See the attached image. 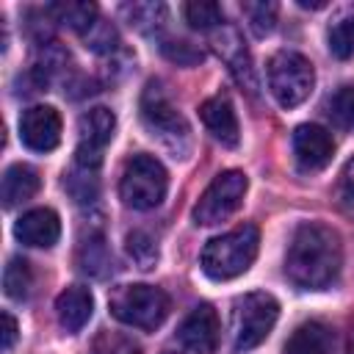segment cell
Instances as JSON below:
<instances>
[{"mask_svg":"<svg viewBox=\"0 0 354 354\" xmlns=\"http://www.w3.org/2000/svg\"><path fill=\"white\" fill-rule=\"evenodd\" d=\"M64 188L72 194L75 202L80 205H91L100 194V183H97V171L94 169H83L75 163V169L64 177Z\"/></svg>","mask_w":354,"mask_h":354,"instance_id":"obj_23","label":"cell"},{"mask_svg":"<svg viewBox=\"0 0 354 354\" xmlns=\"http://www.w3.org/2000/svg\"><path fill=\"white\" fill-rule=\"evenodd\" d=\"M116 130V116L108 108H91L80 116L77 122V152H75V163L83 169H100L102 163V152L111 144Z\"/></svg>","mask_w":354,"mask_h":354,"instance_id":"obj_9","label":"cell"},{"mask_svg":"<svg viewBox=\"0 0 354 354\" xmlns=\"http://www.w3.org/2000/svg\"><path fill=\"white\" fill-rule=\"evenodd\" d=\"M326 39H329V50L335 58H354V11L332 22Z\"/></svg>","mask_w":354,"mask_h":354,"instance_id":"obj_25","label":"cell"},{"mask_svg":"<svg viewBox=\"0 0 354 354\" xmlns=\"http://www.w3.org/2000/svg\"><path fill=\"white\" fill-rule=\"evenodd\" d=\"M14 235H17L25 246L50 249V246L61 238L58 213L50 210V207H33V210H28V213L19 216V221L14 224Z\"/></svg>","mask_w":354,"mask_h":354,"instance_id":"obj_13","label":"cell"},{"mask_svg":"<svg viewBox=\"0 0 354 354\" xmlns=\"http://www.w3.org/2000/svg\"><path fill=\"white\" fill-rule=\"evenodd\" d=\"M30 288H33V271L28 266V260L22 257H11L6 271H3V290L8 299H28L30 296Z\"/></svg>","mask_w":354,"mask_h":354,"instance_id":"obj_22","label":"cell"},{"mask_svg":"<svg viewBox=\"0 0 354 354\" xmlns=\"http://www.w3.org/2000/svg\"><path fill=\"white\" fill-rule=\"evenodd\" d=\"M94 354H141L138 346L119 335H102L94 346Z\"/></svg>","mask_w":354,"mask_h":354,"instance_id":"obj_32","label":"cell"},{"mask_svg":"<svg viewBox=\"0 0 354 354\" xmlns=\"http://www.w3.org/2000/svg\"><path fill=\"white\" fill-rule=\"evenodd\" d=\"M124 14L130 17V25L141 30H152L166 22V8L160 3H133L124 8Z\"/></svg>","mask_w":354,"mask_h":354,"instance_id":"obj_27","label":"cell"},{"mask_svg":"<svg viewBox=\"0 0 354 354\" xmlns=\"http://www.w3.org/2000/svg\"><path fill=\"white\" fill-rule=\"evenodd\" d=\"M163 354H177V351H163Z\"/></svg>","mask_w":354,"mask_h":354,"instance_id":"obj_35","label":"cell"},{"mask_svg":"<svg viewBox=\"0 0 354 354\" xmlns=\"http://www.w3.org/2000/svg\"><path fill=\"white\" fill-rule=\"evenodd\" d=\"M329 351H332V329L324 321L299 324L285 343V354H329Z\"/></svg>","mask_w":354,"mask_h":354,"instance_id":"obj_16","label":"cell"},{"mask_svg":"<svg viewBox=\"0 0 354 354\" xmlns=\"http://www.w3.org/2000/svg\"><path fill=\"white\" fill-rule=\"evenodd\" d=\"M39 191V174L28 163H14L3 174V205L14 207Z\"/></svg>","mask_w":354,"mask_h":354,"instance_id":"obj_18","label":"cell"},{"mask_svg":"<svg viewBox=\"0 0 354 354\" xmlns=\"http://www.w3.org/2000/svg\"><path fill=\"white\" fill-rule=\"evenodd\" d=\"M17 321H14V315L11 313H3V348L8 351L11 346H14V340H17Z\"/></svg>","mask_w":354,"mask_h":354,"instance_id":"obj_33","label":"cell"},{"mask_svg":"<svg viewBox=\"0 0 354 354\" xmlns=\"http://www.w3.org/2000/svg\"><path fill=\"white\" fill-rule=\"evenodd\" d=\"M124 249L127 254L133 257V263L138 268H152L158 263V243L152 241V235H147L144 230H133L127 238H124Z\"/></svg>","mask_w":354,"mask_h":354,"instance_id":"obj_26","label":"cell"},{"mask_svg":"<svg viewBox=\"0 0 354 354\" xmlns=\"http://www.w3.org/2000/svg\"><path fill=\"white\" fill-rule=\"evenodd\" d=\"M246 185H249V180L238 169L216 174L213 183L199 196V202L194 205V221L196 224H218V221H224L243 202Z\"/></svg>","mask_w":354,"mask_h":354,"instance_id":"obj_8","label":"cell"},{"mask_svg":"<svg viewBox=\"0 0 354 354\" xmlns=\"http://www.w3.org/2000/svg\"><path fill=\"white\" fill-rule=\"evenodd\" d=\"M94 313V299H91V290L83 288V285H69L66 290L58 293L55 299V315H58V324L64 326V332L75 335L80 332L88 318Z\"/></svg>","mask_w":354,"mask_h":354,"instance_id":"obj_14","label":"cell"},{"mask_svg":"<svg viewBox=\"0 0 354 354\" xmlns=\"http://www.w3.org/2000/svg\"><path fill=\"white\" fill-rule=\"evenodd\" d=\"M337 202L343 207L346 216L354 218V158L343 166L340 171V183H337Z\"/></svg>","mask_w":354,"mask_h":354,"instance_id":"obj_31","label":"cell"},{"mask_svg":"<svg viewBox=\"0 0 354 354\" xmlns=\"http://www.w3.org/2000/svg\"><path fill=\"white\" fill-rule=\"evenodd\" d=\"M216 50H218V55H224V61L230 64V69H232V75L238 77V83L246 86L249 91H254L257 83H254V75H252L249 53L243 50L241 39H238V33H235L232 28H224V33L216 36Z\"/></svg>","mask_w":354,"mask_h":354,"instance_id":"obj_17","label":"cell"},{"mask_svg":"<svg viewBox=\"0 0 354 354\" xmlns=\"http://www.w3.org/2000/svg\"><path fill=\"white\" fill-rule=\"evenodd\" d=\"M343 266L340 238L332 227L304 221L296 227L285 252V277L301 290L329 288Z\"/></svg>","mask_w":354,"mask_h":354,"instance_id":"obj_1","label":"cell"},{"mask_svg":"<svg viewBox=\"0 0 354 354\" xmlns=\"http://www.w3.org/2000/svg\"><path fill=\"white\" fill-rule=\"evenodd\" d=\"M243 14L249 19V28L257 36H266L277 25V6L274 3H243Z\"/></svg>","mask_w":354,"mask_h":354,"instance_id":"obj_28","label":"cell"},{"mask_svg":"<svg viewBox=\"0 0 354 354\" xmlns=\"http://www.w3.org/2000/svg\"><path fill=\"white\" fill-rule=\"evenodd\" d=\"M160 53L169 58V61H174L177 66H194V64H199L202 61V50H196L191 41H183V39H166L163 44H160Z\"/></svg>","mask_w":354,"mask_h":354,"instance_id":"obj_29","label":"cell"},{"mask_svg":"<svg viewBox=\"0 0 354 354\" xmlns=\"http://www.w3.org/2000/svg\"><path fill=\"white\" fill-rule=\"evenodd\" d=\"M293 155L301 171H318L332 160L335 141L321 124H299L293 130Z\"/></svg>","mask_w":354,"mask_h":354,"instance_id":"obj_11","label":"cell"},{"mask_svg":"<svg viewBox=\"0 0 354 354\" xmlns=\"http://www.w3.org/2000/svg\"><path fill=\"white\" fill-rule=\"evenodd\" d=\"M324 111H326V116H329L337 127L354 130V83L337 86V88L326 97Z\"/></svg>","mask_w":354,"mask_h":354,"instance_id":"obj_21","label":"cell"},{"mask_svg":"<svg viewBox=\"0 0 354 354\" xmlns=\"http://www.w3.org/2000/svg\"><path fill=\"white\" fill-rule=\"evenodd\" d=\"M19 138L33 152H53L61 141V116L53 105H33L19 116Z\"/></svg>","mask_w":354,"mask_h":354,"instance_id":"obj_10","label":"cell"},{"mask_svg":"<svg viewBox=\"0 0 354 354\" xmlns=\"http://www.w3.org/2000/svg\"><path fill=\"white\" fill-rule=\"evenodd\" d=\"M277 315H279V304L266 290H252V293H243L241 299H235V310H232L235 348L249 351V348L260 346L268 337V332L274 329Z\"/></svg>","mask_w":354,"mask_h":354,"instance_id":"obj_7","label":"cell"},{"mask_svg":"<svg viewBox=\"0 0 354 354\" xmlns=\"http://www.w3.org/2000/svg\"><path fill=\"white\" fill-rule=\"evenodd\" d=\"M111 315L136 329H158L169 315V296L155 285H122L111 293Z\"/></svg>","mask_w":354,"mask_h":354,"instance_id":"obj_5","label":"cell"},{"mask_svg":"<svg viewBox=\"0 0 354 354\" xmlns=\"http://www.w3.org/2000/svg\"><path fill=\"white\" fill-rule=\"evenodd\" d=\"M315 83V72L313 64L293 50H279L271 55L268 61V88L274 94V100L282 108H296L307 100V94L313 91Z\"/></svg>","mask_w":354,"mask_h":354,"instance_id":"obj_6","label":"cell"},{"mask_svg":"<svg viewBox=\"0 0 354 354\" xmlns=\"http://www.w3.org/2000/svg\"><path fill=\"white\" fill-rule=\"evenodd\" d=\"M183 14H185L188 25L196 28V30H213V28H221L224 25V11H221L218 3H205V0L185 3L183 6Z\"/></svg>","mask_w":354,"mask_h":354,"instance_id":"obj_24","label":"cell"},{"mask_svg":"<svg viewBox=\"0 0 354 354\" xmlns=\"http://www.w3.org/2000/svg\"><path fill=\"white\" fill-rule=\"evenodd\" d=\"M141 119L147 124V130L152 136H158L171 152L174 158H185L188 147H191V127L185 122V116L171 105L169 94L163 91V86L158 80H149L144 86L141 94Z\"/></svg>","mask_w":354,"mask_h":354,"instance_id":"obj_3","label":"cell"},{"mask_svg":"<svg viewBox=\"0 0 354 354\" xmlns=\"http://www.w3.org/2000/svg\"><path fill=\"white\" fill-rule=\"evenodd\" d=\"M169 188V174L163 163L152 155H133L124 163L122 180H119V196L133 210H152L163 202Z\"/></svg>","mask_w":354,"mask_h":354,"instance_id":"obj_4","label":"cell"},{"mask_svg":"<svg viewBox=\"0 0 354 354\" xmlns=\"http://www.w3.org/2000/svg\"><path fill=\"white\" fill-rule=\"evenodd\" d=\"M346 354H354V335H351V340H348V351Z\"/></svg>","mask_w":354,"mask_h":354,"instance_id":"obj_34","label":"cell"},{"mask_svg":"<svg viewBox=\"0 0 354 354\" xmlns=\"http://www.w3.org/2000/svg\"><path fill=\"white\" fill-rule=\"evenodd\" d=\"M257 243H260V235H257V227L252 224H241L224 235H216L205 243L199 254L202 271L210 279H232L254 263Z\"/></svg>","mask_w":354,"mask_h":354,"instance_id":"obj_2","label":"cell"},{"mask_svg":"<svg viewBox=\"0 0 354 354\" xmlns=\"http://www.w3.org/2000/svg\"><path fill=\"white\" fill-rule=\"evenodd\" d=\"M47 11L55 17V22H61L77 33H86L97 22L94 3H55V6H47Z\"/></svg>","mask_w":354,"mask_h":354,"instance_id":"obj_20","label":"cell"},{"mask_svg":"<svg viewBox=\"0 0 354 354\" xmlns=\"http://www.w3.org/2000/svg\"><path fill=\"white\" fill-rule=\"evenodd\" d=\"M83 39H86V47H91L94 53H111V50H116V44H119L116 30H113L108 22H102V19H97V22L83 33Z\"/></svg>","mask_w":354,"mask_h":354,"instance_id":"obj_30","label":"cell"},{"mask_svg":"<svg viewBox=\"0 0 354 354\" xmlns=\"http://www.w3.org/2000/svg\"><path fill=\"white\" fill-rule=\"evenodd\" d=\"M177 337L194 354H213L216 346H218V315H216V310L210 304L194 307L183 318V324L177 329Z\"/></svg>","mask_w":354,"mask_h":354,"instance_id":"obj_12","label":"cell"},{"mask_svg":"<svg viewBox=\"0 0 354 354\" xmlns=\"http://www.w3.org/2000/svg\"><path fill=\"white\" fill-rule=\"evenodd\" d=\"M77 266L83 274H91V277H102L105 268L111 266V254H108V246H105V238L100 232H88V238L80 241L77 246Z\"/></svg>","mask_w":354,"mask_h":354,"instance_id":"obj_19","label":"cell"},{"mask_svg":"<svg viewBox=\"0 0 354 354\" xmlns=\"http://www.w3.org/2000/svg\"><path fill=\"white\" fill-rule=\"evenodd\" d=\"M199 116L205 122V127L210 130V136L216 141H221L224 147H238V116L230 105L227 97H210L199 105Z\"/></svg>","mask_w":354,"mask_h":354,"instance_id":"obj_15","label":"cell"}]
</instances>
